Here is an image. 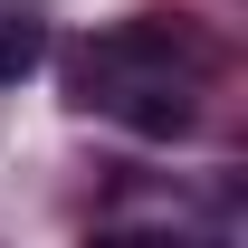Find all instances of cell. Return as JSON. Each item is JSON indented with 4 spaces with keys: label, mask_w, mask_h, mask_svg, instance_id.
<instances>
[{
    "label": "cell",
    "mask_w": 248,
    "mask_h": 248,
    "mask_svg": "<svg viewBox=\"0 0 248 248\" xmlns=\"http://www.w3.org/2000/svg\"><path fill=\"white\" fill-rule=\"evenodd\" d=\"M38 58H48V38H38L29 19H0V86H19Z\"/></svg>",
    "instance_id": "6da1fadb"
}]
</instances>
